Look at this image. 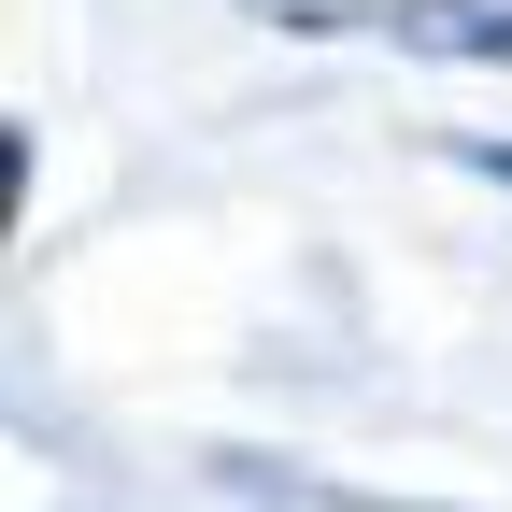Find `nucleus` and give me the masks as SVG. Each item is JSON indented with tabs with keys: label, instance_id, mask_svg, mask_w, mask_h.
Segmentation results:
<instances>
[{
	"label": "nucleus",
	"instance_id": "obj_2",
	"mask_svg": "<svg viewBox=\"0 0 512 512\" xmlns=\"http://www.w3.org/2000/svg\"><path fill=\"white\" fill-rule=\"evenodd\" d=\"M470 171H498V185H512V143H470Z\"/></svg>",
	"mask_w": 512,
	"mask_h": 512
},
{
	"label": "nucleus",
	"instance_id": "obj_1",
	"mask_svg": "<svg viewBox=\"0 0 512 512\" xmlns=\"http://www.w3.org/2000/svg\"><path fill=\"white\" fill-rule=\"evenodd\" d=\"M299 29H370V43H413V57H498L512 72V0H285Z\"/></svg>",
	"mask_w": 512,
	"mask_h": 512
}]
</instances>
